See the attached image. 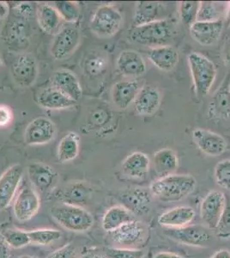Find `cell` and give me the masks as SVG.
I'll return each mask as SVG.
<instances>
[{"label":"cell","instance_id":"f907efd6","mask_svg":"<svg viewBox=\"0 0 230 258\" xmlns=\"http://www.w3.org/2000/svg\"><path fill=\"white\" fill-rule=\"evenodd\" d=\"M106 118H107V114L104 112L101 111V110L96 111L93 115L94 121L97 124L103 123L106 120Z\"/></svg>","mask_w":230,"mask_h":258},{"label":"cell","instance_id":"836d02e7","mask_svg":"<svg viewBox=\"0 0 230 258\" xmlns=\"http://www.w3.org/2000/svg\"><path fill=\"white\" fill-rule=\"evenodd\" d=\"M53 7L63 20L69 24H75L80 18L79 4L73 1H58L53 3Z\"/></svg>","mask_w":230,"mask_h":258},{"label":"cell","instance_id":"ab89813d","mask_svg":"<svg viewBox=\"0 0 230 258\" xmlns=\"http://www.w3.org/2000/svg\"><path fill=\"white\" fill-rule=\"evenodd\" d=\"M145 253L142 249L108 247L104 251L105 258H143Z\"/></svg>","mask_w":230,"mask_h":258},{"label":"cell","instance_id":"484cf974","mask_svg":"<svg viewBox=\"0 0 230 258\" xmlns=\"http://www.w3.org/2000/svg\"><path fill=\"white\" fill-rule=\"evenodd\" d=\"M139 91V84L137 81H120L113 87L112 99L119 109H127L134 103Z\"/></svg>","mask_w":230,"mask_h":258},{"label":"cell","instance_id":"681fc988","mask_svg":"<svg viewBox=\"0 0 230 258\" xmlns=\"http://www.w3.org/2000/svg\"><path fill=\"white\" fill-rule=\"evenodd\" d=\"M154 258H186L177 253L169 252V251H161L154 255Z\"/></svg>","mask_w":230,"mask_h":258},{"label":"cell","instance_id":"f35d334b","mask_svg":"<svg viewBox=\"0 0 230 258\" xmlns=\"http://www.w3.org/2000/svg\"><path fill=\"white\" fill-rule=\"evenodd\" d=\"M200 2L195 1H184L180 5V18L184 24L191 26L197 21L198 8Z\"/></svg>","mask_w":230,"mask_h":258},{"label":"cell","instance_id":"11a10c76","mask_svg":"<svg viewBox=\"0 0 230 258\" xmlns=\"http://www.w3.org/2000/svg\"><path fill=\"white\" fill-rule=\"evenodd\" d=\"M16 258H39V257H36V256H32V255H20V256H18V257H16Z\"/></svg>","mask_w":230,"mask_h":258},{"label":"cell","instance_id":"8d00e7d4","mask_svg":"<svg viewBox=\"0 0 230 258\" xmlns=\"http://www.w3.org/2000/svg\"><path fill=\"white\" fill-rule=\"evenodd\" d=\"M2 236L6 243L13 249H20L31 243L29 232L24 230L9 229L3 232Z\"/></svg>","mask_w":230,"mask_h":258},{"label":"cell","instance_id":"b9f144b4","mask_svg":"<svg viewBox=\"0 0 230 258\" xmlns=\"http://www.w3.org/2000/svg\"><path fill=\"white\" fill-rule=\"evenodd\" d=\"M215 178L221 188L230 190V159H225L216 164Z\"/></svg>","mask_w":230,"mask_h":258},{"label":"cell","instance_id":"74e56055","mask_svg":"<svg viewBox=\"0 0 230 258\" xmlns=\"http://www.w3.org/2000/svg\"><path fill=\"white\" fill-rule=\"evenodd\" d=\"M221 12L216 4L210 1H202L199 3L197 21L198 22H213L221 20ZM196 21V22H197Z\"/></svg>","mask_w":230,"mask_h":258},{"label":"cell","instance_id":"5b68a950","mask_svg":"<svg viewBox=\"0 0 230 258\" xmlns=\"http://www.w3.org/2000/svg\"><path fill=\"white\" fill-rule=\"evenodd\" d=\"M122 23V15L119 10L111 5H103L94 13L90 27L97 36L109 38L120 30Z\"/></svg>","mask_w":230,"mask_h":258},{"label":"cell","instance_id":"f5cc1de1","mask_svg":"<svg viewBox=\"0 0 230 258\" xmlns=\"http://www.w3.org/2000/svg\"><path fill=\"white\" fill-rule=\"evenodd\" d=\"M81 258H105V256H102L99 254H95V253H89V254L83 255Z\"/></svg>","mask_w":230,"mask_h":258},{"label":"cell","instance_id":"816d5d0a","mask_svg":"<svg viewBox=\"0 0 230 258\" xmlns=\"http://www.w3.org/2000/svg\"><path fill=\"white\" fill-rule=\"evenodd\" d=\"M210 258H230V251L228 249H219L214 253Z\"/></svg>","mask_w":230,"mask_h":258},{"label":"cell","instance_id":"d590c367","mask_svg":"<svg viewBox=\"0 0 230 258\" xmlns=\"http://www.w3.org/2000/svg\"><path fill=\"white\" fill-rule=\"evenodd\" d=\"M108 59L102 53L92 52L85 59L84 68L85 73L91 76H97L105 70Z\"/></svg>","mask_w":230,"mask_h":258},{"label":"cell","instance_id":"5bb4252c","mask_svg":"<svg viewBox=\"0 0 230 258\" xmlns=\"http://www.w3.org/2000/svg\"><path fill=\"white\" fill-rule=\"evenodd\" d=\"M40 207L41 200L35 188L24 187L15 200L13 213L19 221H28L38 213Z\"/></svg>","mask_w":230,"mask_h":258},{"label":"cell","instance_id":"ac0fdd59","mask_svg":"<svg viewBox=\"0 0 230 258\" xmlns=\"http://www.w3.org/2000/svg\"><path fill=\"white\" fill-rule=\"evenodd\" d=\"M151 192L146 188H132L120 194V202L133 214L143 215L149 213L152 203Z\"/></svg>","mask_w":230,"mask_h":258},{"label":"cell","instance_id":"52a82bcc","mask_svg":"<svg viewBox=\"0 0 230 258\" xmlns=\"http://www.w3.org/2000/svg\"><path fill=\"white\" fill-rule=\"evenodd\" d=\"M80 41V30L76 27H65L54 36L50 48L51 55L58 61L68 59L79 47Z\"/></svg>","mask_w":230,"mask_h":258},{"label":"cell","instance_id":"7dc6e473","mask_svg":"<svg viewBox=\"0 0 230 258\" xmlns=\"http://www.w3.org/2000/svg\"><path fill=\"white\" fill-rule=\"evenodd\" d=\"M222 54L225 64L230 66V37H228L224 42Z\"/></svg>","mask_w":230,"mask_h":258},{"label":"cell","instance_id":"4316f807","mask_svg":"<svg viewBox=\"0 0 230 258\" xmlns=\"http://www.w3.org/2000/svg\"><path fill=\"white\" fill-rule=\"evenodd\" d=\"M36 17L39 26L44 32L54 35L59 32L62 19L53 6L49 4H40L36 7Z\"/></svg>","mask_w":230,"mask_h":258},{"label":"cell","instance_id":"bcb514c9","mask_svg":"<svg viewBox=\"0 0 230 258\" xmlns=\"http://www.w3.org/2000/svg\"><path fill=\"white\" fill-rule=\"evenodd\" d=\"M11 247L6 243L2 234H0V258L11 257Z\"/></svg>","mask_w":230,"mask_h":258},{"label":"cell","instance_id":"d6986e66","mask_svg":"<svg viewBox=\"0 0 230 258\" xmlns=\"http://www.w3.org/2000/svg\"><path fill=\"white\" fill-rule=\"evenodd\" d=\"M52 86L70 99L79 102L83 95L81 85L76 75L68 70L56 71L51 78Z\"/></svg>","mask_w":230,"mask_h":258},{"label":"cell","instance_id":"ee69618b","mask_svg":"<svg viewBox=\"0 0 230 258\" xmlns=\"http://www.w3.org/2000/svg\"><path fill=\"white\" fill-rule=\"evenodd\" d=\"M47 258H78V249L73 243H66L47 255Z\"/></svg>","mask_w":230,"mask_h":258},{"label":"cell","instance_id":"d6a6232c","mask_svg":"<svg viewBox=\"0 0 230 258\" xmlns=\"http://www.w3.org/2000/svg\"><path fill=\"white\" fill-rule=\"evenodd\" d=\"M161 4L158 2H145L141 1L136 3L133 24L135 27L150 24L159 20Z\"/></svg>","mask_w":230,"mask_h":258},{"label":"cell","instance_id":"f6af8a7d","mask_svg":"<svg viewBox=\"0 0 230 258\" xmlns=\"http://www.w3.org/2000/svg\"><path fill=\"white\" fill-rule=\"evenodd\" d=\"M13 120V112L9 106L0 104V127L8 126Z\"/></svg>","mask_w":230,"mask_h":258},{"label":"cell","instance_id":"db71d44e","mask_svg":"<svg viewBox=\"0 0 230 258\" xmlns=\"http://www.w3.org/2000/svg\"><path fill=\"white\" fill-rule=\"evenodd\" d=\"M225 24L227 27H230V4L228 8L227 9L226 15H225Z\"/></svg>","mask_w":230,"mask_h":258},{"label":"cell","instance_id":"7bdbcfd3","mask_svg":"<svg viewBox=\"0 0 230 258\" xmlns=\"http://www.w3.org/2000/svg\"><path fill=\"white\" fill-rule=\"evenodd\" d=\"M12 15L17 18H22L29 21L36 15V8L32 3L29 2H21L13 7Z\"/></svg>","mask_w":230,"mask_h":258},{"label":"cell","instance_id":"9a60e30c","mask_svg":"<svg viewBox=\"0 0 230 258\" xmlns=\"http://www.w3.org/2000/svg\"><path fill=\"white\" fill-rule=\"evenodd\" d=\"M192 137L198 149L211 157H217L227 149V142L222 136L210 130L196 128L192 132Z\"/></svg>","mask_w":230,"mask_h":258},{"label":"cell","instance_id":"7c38bea8","mask_svg":"<svg viewBox=\"0 0 230 258\" xmlns=\"http://www.w3.org/2000/svg\"><path fill=\"white\" fill-rule=\"evenodd\" d=\"M226 204V195L221 191L212 190L207 194L200 207V216L204 226L215 230Z\"/></svg>","mask_w":230,"mask_h":258},{"label":"cell","instance_id":"83f0119b","mask_svg":"<svg viewBox=\"0 0 230 258\" xmlns=\"http://www.w3.org/2000/svg\"><path fill=\"white\" fill-rule=\"evenodd\" d=\"M150 160L145 153L135 152L123 161V172L127 176L143 179L149 173Z\"/></svg>","mask_w":230,"mask_h":258},{"label":"cell","instance_id":"30bf717a","mask_svg":"<svg viewBox=\"0 0 230 258\" xmlns=\"http://www.w3.org/2000/svg\"><path fill=\"white\" fill-rule=\"evenodd\" d=\"M57 127L53 121L46 117L35 118L24 131V142L28 146L49 143L55 138Z\"/></svg>","mask_w":230,"mask_h":258},{"label":"cell","instance_id":"4fadbf2b","mask_svg":"<svg viewBox=\"0 0 230 258\" xmlns=\"http://www.w3.org/2000/svg\"><path fill=\"white\" fill-rule=\"evenodd\" d=\"M24 171V167L21 164H15L0 176V211L7 209L14 199Z\"/></svg>","mask_w":230,"mask_h":258},{"label":"cell","instance_id":"60d3db41","mask_svg":"<svg viewBox=\"0 0 230 258\" xmlns=\"http://www.w3.org/2000/svg\"><path fill=\"white\" fill-rule=\"evenodd\" d=\"M215 231L219 238L230 239V197L227 196L224 210L222 212Z\"/></svg>","mask_w":230,"mask_h":258},{"label":"cell","instance_id":"2e32d148","mask_svg":"<svg viewBox=\"0 0 230 258\" xmlns=\"http://www.w3.org/2000/svg\"><path fill=\"white\" fill-rule=\"evenodd\" d=\"M27 171L34 188L41 193H46L55 184L58 175L50 165L35 162L29 164Z\"/></svg>","mask_w":230,"mask_h":258},{"label":"cell","instance_id":"4dcf8cb0","mask_svg":"<svg viewBox=\"0 0 230 258\" xmlns=\"http://www.w3.org/2000/svg\"><path fill=\"white\" fill-rule=\"evenodd\" d=\"M91 189L85 182H76L68 185L62 192L63 203L70 205L83 206L88 204L91 198Z\"/></svg>","mask_w":230,"mask_h":258},{"label":"cell","instance_id":"277c9868","mask_svg":"<svg viewBox=\"0 0 230 258\" xmlns=\"http://www.w3.org/2000/svg\"><path fill=\"white\" fill-rule=\"evenodd\" d=\"M188 63L197 96L205 97L216 80V66L206 56L196 52L188 55Z\"/></svg>","mask_w":230,"mask_h":258},{"label":"cell","instance_id":"9f6ffc18","mask_svg":"<svg viewBox=\"0 0 230 258\" xmlns=\"http://www.w3.org/2000/svg\"><path fill=\"white\" fill-rule=\"evenodd\" d=\"M1 66H2V59H1V56H0V68H1Z\"/></svg>","mask_w":230,"mask_h":258},{"label":"cell","instance_id":"e575fe53","mask_svg":"<svg viewBox=\"0 0 230 258\" xmlns=\"http://www.w3.org/2000/svg\"><path fill=\"white\" fill-rule=\"evenodd\" d=\"M31 243L49 245L62 238L61 232L55 229H37L29 232Z\"/></svg>","mask_w":230,"mask_h":258},{"label":"cell","instance_id":"7a4b0ae2","mask_svg":"<svg viewBox=\"0 0 230 258\" xmlns=\"http://www.w3.org/2000/svg\"><path fill=\"white\" fill-rule=\"evenodd\" d=\"M175 33V23L172 19H159L150 24L134 27L129 37L138 44L160 47L172 41Z\"/></svg>","mask_w":230,"mask_h":258},{"label":"cell","instance_id":"f546056e","mask_svg":"<svg viewBox=\"0 0 230 258\" xmlns=\"http://www.w3.org/2000/svg\"><path fill=\"white\" fill-rule=\"evenodd\" d=\"M153 162L156 172L161 177L174 174L179 164L177 154L170 148H163L156 152Z\"/></svg>","mask_w":230,"mask_h":258},{"label":"cell","instance_id":"8fae6325","mask_svg":"<svg viewBox=\"0 0 230 258\" xmlns=\"http://www.w3.org/2000/svg\"><path fill=\"white\" fill-rule=\"evenodd\" d=\"M110 237L114 243L120 244L122 248L136 249L147 237V229L144 224L134 220L110 232Z\"/></svg>","mask_w":230,"mask_h":258},{"label":"cell","instance_id":"c3c4849f","mask_svg":"<svg viewBox=\"0 0 230 258\" xmlns=\"http://www.w3.org/2000/svg\"><path fill=\"white\" fill-rule=\"evenodd\" d=\"M10 14V7L8 4L0 1V21L7 18Z\"/></svg>","mask_w":230,"mask_h":258},{"label":"cell","instance_id":"7402d4cb","mask_svg":"<svg viewBox=\"0 0 230 258\" xmlns=\"http://www.w3.org/2000/svg\"><path fill=\"white\" fill-rule=\"evenodd\" d=\"M210 117L221 120L230 119V77L227 76L213 96L209 105Z\"/></svg>","mask_w":230,"mask_h":258},{"label":"cell","instance_id":"8992f818","mask_svg":"<svg viewBox=\"0 0 230 258\" xmlns=\"http://www.w3.org/2000/svg\"><path fill=\"white\" fill-rule=\"evenodd\" d=\"M31 28L29 21L12 15L6 21L1 33L2 40L10 49L23 51L29 46Z\"/></svg>","mask_w":230,"mask_h":258},{"label":"cell","instance_id":"cb8c5ba5","mask_svg":"<svg viewBox=\"0 0 230 258\" xmlns=\"http://www.w3.org/2000/svg\"><path fill=\"white\" fill-rule=\"evenodd\" d=\"M36 103L44 109H64L73 107L76 102L51 86L39 92L36 97Z\"/></svg>","mask_w":230,"mask_h":258},{"label":"cell","instance_id":"e0dca14e","mask_svg":"<svg viewBox=\"0 0 230 258\" xmlns=\"http://www.w3.org/2000/svg\"><path fill=\"white\" fill-rule=\"evenodd\" d=\"M224 27L223 21L195 22L190 26V34L193 40L202 46H211L218 41Z\"/></svg>","mask_w":230,"mask_h":258},{"label":"cell","instance_id":"9c48e42d","mask_svg":"<svg viewBox=\"0 0 230 258\" xmlns=\"http://www.w3.org/2000/svg\"><path fill=\"white\" fill-rule=\"evenodd\" d=\"M169 229L166 234L179 243L194 247H205L209 245L212 235L210 229L205 226L195 225L187 226L182 228Z\"/></svg>","mask_w":230,"mask_h":258},{"label":"cell","instance_id":"ffe728a7","mask_svg":"<svg viewBox=\"0 0 230 258\" xmlns=\"http://www.w3.org/2000/svg\"><path fill=\"white\" fill-rule=\"evenodd\" d=\"M117 68L125 77L137 78L146 73V64L140 53L133 50H125L118 56Z\"/></svg>","mask_w":230,"mask_h":258},{"label":"cell","instance_id":"603a6c76","mask_svg":"<svg viewBox=\"0 0 230 258\" xmlns=\"http://www.w3.org/2000/svg\"><path fill=\"white\" fill-rule=\"evenodd\" d=\"M147 56L155 67L164 72L175 69L179 62V53L170 45L151 47L148 51Z\"/></svg>","mask_w":230,"mask_h":258},{"label":"cell","instance_id":"d4e9b609","mask_svg":"<svg viewBox=\"0 0 230 258\" xmlns=\"http://www.w3.org/2000/svg\"><path fill=\"white\" fill-rule=\"evenodd\" d=\"M161 103L158 89L146 85L138 91L134 101L135 110L140 115H151L158 110Z\"/></svg>","mask_w":230,"mask_h":258},{"label":"cell","instance_id":"44dd1931","mask_svg":"<svg viewBox=\"0 0 230 258\" xmlns=\"http://www.w3.org/2000/svg\"><path fill=\"white\" fill-rule=\"evenodd\" d=\"M196 212L188 206H180L164 212L158 217V223L166 228H182L194 220Z\"/></svg>","mask_w":230,"mask_h":258},{"label":"cell","instance_id":"6da1fadb","mask_svg":"<svg viewBox=\"0 0 230 258\" xmlns=\"http://www.w3.org/2000/svg\"><path fill=\"white\" fill-rule=\"evenodd\" d=\"M197 180L188 174H171L152 182L149 191L152 196L164 203L180 202L192 193Z\"/></svg>","mask_w":230,"mask_h":258},{"label":"cell","instance_id":"3957f363","mask_svg":"<svg viewBox=\"0 0 230 258\" xmlns=\"http://www.w3.org/2000/svg\"><path fill=\"white\" fill-rule=\"evenodd\" d=\"M50 214L60 226L71 232H86L94 225L92 214L83 207L61 203L50 209Z\"/></svg>","mask_w":230,"mask_h":258},{"label":"cell","instance_id":"ba28073f","mask_svg":"<svg viewBox=\"0 0 230 258\" xmlns=\"http://www.w3.org/2000/svg\"><path fill=\"white\" fill-rule=\"evenodd\" d=\"M38 74V64L31 53H21L12 64V79L22 88L32 86L37 80Z\"/></svg>","mask_w":230,"mask_h":258},{"label":"cell","instance_id":"f1b7e54d","mask_svg":"<svg viewBox=\"0 0 230 258\" xmlns=\"http://www.w3.org/2000/svg\"><path fill=\"white\" fill-rule=\"evenodd\" d=\"M134 220L133 214L124 206H114L103 215L102 226L106 232H112Z\"/></svg>","mask_w":230,"mask_h":258},{"label":"cell","instance_id":"1f68e13d","mask_svg":"<svg viewBox=\"0 0 230 258\" xmlns=\"http://www.w3.org/2000/svg\"><path fill=\"white\" fill-rule=\"evenodd\" d=\"M80 137L76 133L69 132L58 146V160L62 164L72 161L79 156Z\"/></svg>","mask_w":230,"mask_h":258}]
</instances>
